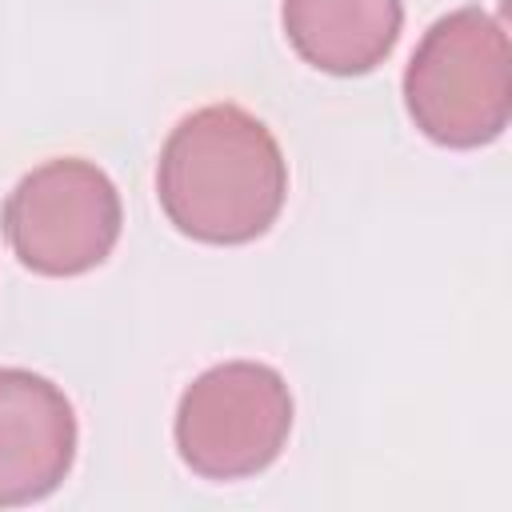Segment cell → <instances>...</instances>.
<instances>
[{
    "label": "cell",
    "mask_w": 512,
    "mask_h": 512,
    "mask_svg": "<svg viewBox=\"0 0 512 512\" xmlns=\"http://www.w3.org/2000/svg\"><path fill=\"white\" fill-rule=\"evenodd\" d=\"M76 456L68 396L24 368H0V504H32L60 488Z\"/></svg>",
    "instance_id": "5b68a950"
},
{
    "label": "cell",
    "mask_w": 512,
    "mask_h": 512,
    "mask_svg": "<svg viewBox=\"0 0 512 512\" xmlns=\"http://www.w3.org/2000/svg\"><path fill=\"white\" fill-rule=\"evenodd\" d=\"M404 100L416 128L444 148H480L496 140L512 108L504 24L480 8L440 16L408 60Z\"/></svg>",
    "instance_id": "7a4b0ae2"
},
{
    "label": "cell",
    "mask_w": 512,
    "mask_h": 512,
    "mask_svg": "<svg viewBox=\"0 0 512 512\" xmlns=\"http://www.w3.org/2000/svg\"><path fill=\"white\" fill-rule=\"evenodd\" d=\"M400 24V0H284L288 44L332 76L372 72L392 52Z\"/></svg>",
    "instance_id": "8992f818"
},
{
    "label": "cell",
    "mask_w": 512,
    "mask_h": 512,
    "mask_svg": "<svg viewBox=\"0 0 512 512\" xmlns=\"http://www.w3.org/2000/svg\"><path fill=\"white\" fill-rule=\"evenodd\" d=\"M120 236L116 184L88 160L64 156L32 168L4 204V240L40 276L96 268Z\"/></svg>",
    "instance_id": "277c9868"
},
{
    "label": "cell",
    "mask_w": 512,
    "mask_h": 512,
    "mask_svg": "<svg viewBox=\"0 0 512 512\" xmlns=\"http://www.w3.org/2000/svg\"><path fill=\"white\" fill-rule=\"evenodd\" d=\"M156 192L168 220L204 244H244L272 228L288 192L276 136L240 104H208L164 140Z\"/></svg>",
    "instance_id": "6da1fadb"
},
{
    "label": "cell",
    "mask_w": 512,
    "mask_h": 512,
    "mask_svg": "<svg viewBox=\"0 0 512 512\" xmlns=\"http://www.w3.org/2000/svg\"><path fill=\"white\" fill-rule=\"evenodd\" d=\"M292 428V396L276 368L232 360L196 376L176 408V448L208 480L268 468Z\"/></svg>",
    "instance_id": "3957f363"
}]
</instances>
